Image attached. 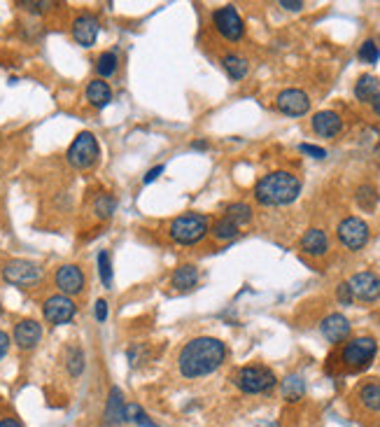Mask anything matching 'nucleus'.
<instances>
[{
	"label": "nucleus",
	"mask_w": 380,
	"mask_h": 427,
	"mask_svg": "<svg viewBox=\"0 0 380 427\" xmlns=\"http://www.w3.org/2000/svg\"><path fill=\"white\" fill-rule=\"evenodd\" d=\"M226 360V346L215 337H196L178 355V369L185 378H203L217 371Z\"/></svg>",
	"instance_id": "f257e3e1"
},
{
	"label": "nucleus",
	"mask_w": 380,
	"mask_h": 427,
	"mask_svg": "<svg viewBox=\"0 0 380 427\" xmlns=\"http://www.w3.org/2000/svg\"><path fill=\"white\" fill-rule=\"evenodd\" d=\"M301 180L290 171H273L257 182L255 196L262 205H287L299 199Z\"/></svg>",
	"instance_id": "f03ea898"
},
{
	"label": "nucleus",
	"mask_w": 380,
	"mask_h": 427,
	"mask_svg": "<svg viewBox=\"0 0 380 427\" xmlns=\"http://www.w3.org/2000/svg\"><path fill=\"white\" fill-rule=\"evenodd\" d=\"M210 234L208 217L199 215V212H185V215L176 217L168 227V236L178 246H196L205 236Z\"/></svg>",
	"instance_id": "7ed1b4c3"
},
{
	"label": "nucleus",
	"mask_w": 380,
	"mask_h": 427,
	"mask_svg": "<svg viewBox=\"0 0 380 427\" xmlns=\"http://www.w3.org/2000/svg\"><path fill=\"white\" fill-rule=\"evenodd\" d=\"M278 383V376L273 369L262 367V364H247L233 373V385L245 395H262L273 390Z\"/></svg>",
	"instance_id": "20e7f679"
},
{
	"label": "nucleus",
	"mask_w": 380,
	"mask_h": 427,
	"mask_svg": "<svg viewBox=\"0 0 380 427\" xmlns=\"http://www.w3.org/2000/svg\"><path fill=\"white\" fill-rule=\"evenodd\" d=\"M98 157H101V148H98L96 136L89 133V131H82L78 138L71 143V148H68V152H66L68 164L78 171L91 169V166L98 162Z\"/></svg>",
	"instance_id": "39448f33"
},
{
	"label": "nucleus",
	"mask_w": 380,
	"mask_h": 427,
	"mask_svg": "<svg viewBox=\"0 0 380 427\" xmlns=\"http://www.w3.org/2000/svg\"><path fill=\"white\" fill-rule=\"evenodd\" d=\"M376 353H378V343L374 337H357L345 343L343 353H341V360H343L348 369L362 371L374 362Z\"/></svg>",
	"instance_id": "423d86ee"
},
{
	"label": "nucleus",
	"mask_w": 380,
	"mask_h": 427,
	"mask_svg": "<svg viewBox=\"0 0 380 427\" xmlns=\"http://www.w3.org/2000/svg\"><path fill=\"white\" fill-rule=\"evenodd\" d=\"M212 24H215L217 33L226 37L229 42H238L243 33H245V24H243L240 14L233 5H224L212 12Z\"/></svg>",
	"instance_id": "0eeeda50"
},
{
	"label": "nucleus",
	"mask_w": 380,
	"mask_h": 427,
	"mask_svg": "<svg viewBox=\"0 0 380 427\" xmlns=\"http://www.w3.org/2000/svg\"><path fill=\"white\" fill-rule=\"evenodd\" d=\"M3 278L10 285H33L42 278V269L30 259H10L3 266Z\"/></svg>",
	"instance_id": "6e6552de"
},
{
	"label": "nucleus",
	"mask_w": 380,
	"mask_h": 427,
	"mask_svg": "<svg viewBox=\"0 0 380 427\" xmlns=\"http://www.w3.org/2000/svg\"><path fill=\"white\" fill-rule=\"evenodd\" d=\"M369 236H371V229L362 217L350 215L338 224V241L343 243L348 250H362L369 243Z\"/></svg>",
	"instance_id": "1a4fd4ad"
},
{
	"label": "nucleus",
	"mask_w": 380,
	"mask_h": 427,
	"mask_svg": "<svg viewBox=\"0 0 380 427\" xmlns=\"http://www.w3.org/2000/svg\"><path fill=\"white\" fill-rule=\"evenodd\" d=\"M75 313H78V306L66 294H54L42 303V315L49 325H68Z\"/></svg>",
	"instance_id": "9d476101"
},
{
	"label": "nucleus",
	"mask_w": 380,
	"mask_h": 427,
	"mask_svg": "<svg viewBox=\"0 0 380 427\" xmlns=\"http://www.w3.org/2000/svg\"><path fill=\"white\" fill-rule=\"evenodd\" d=\"M353 296L360 301H378L380 299V276L374 271H360L348 280Z\"/></svg>",
	"instance_id": "9b49d317"
},
{
	"label": "nucleus",
	"mask_w": 380,
	"mask_h": 427,
	"mask_svg": "<svg viewBox=\"0 0 380 427\" xmlns=\"http://www.w3.org/2000/svg\"><path fill=\"white\" fill-rule=\"evenodd\" d=\"M276 108L287 117H303L310 110V98L301 89H285L276 98Z\"/></svg>",
	"instance_id": "f8f14e48"
},
{
	"label": "nucleus",
	"mask_w": 380,
	"mask_h": 427,
	"mask_svg": "<svg viewBox=\"0 0 380 427\" xmlns=\"http://www.w3.org/2000/svg\"><path fill=\"white\" fill-rule=\"evenodd\" d=\"M54 283L61 289V294L75 296L85 289V273H82V269L78 264H63L56 269Z\"/></svg>",
	"instance_id": "ddd939ff"
},
{
	"label": "nucleus",
	"mask_w": 380,
	"mask_h": 427,
	"mask_svg": "<svg viewBox=\"0 0 380 427\" xmlns=\"http://www.w3.org/2000/svg\"><path fill=\"white\" fill-rule=\"evenodd\" d=\"M98 30H101V24H98L94 14H80V17L73 21V37L82 47H94Z\"/></svg>",
	"instance_id": "4468645a"
},
{
	"label": "nucleus",
	"mask_w": 380,
	"mask_h": 427,
	"mask_svg": "<svg viewBox=\"0 0 380 427\" xmlns=\"http://www.w3.org/2000/svg\"><path fill=\"white\" fill-rule=\"evenodd\" d=\"M42 339V325L37 320H19L17 327H14V343L21 350H33Z\"/></svg>",
	"instance_id": "2eb2a0df"
},
{
	"label": "nucleus",
	"mask_w": 380,
	"mask_h": 427,
	"mask_svg": "<svg viewBox=\"0 0 380 427\" xmlns=\"http://www.w3.org/2000/svg\"><path fill=\"white\" fill-rule=\"evenodd\" d=\"M320 332L329 343H343L350 337V320L341 313H331L320 323Z\"/></svg>",
	"instance_id": "dca6fc26"
},
{
	"label": "nucleus",
	"mask_w": 380,
	"mask_h": 427,
	"mask_svg": "<svg viewBox=\"0 0 380 427\" xmlns=\"http://www.w3.org/2000/svg\"><path fill=\"white\" fill-rule=\"evenodd\" d=\"M313 131L317 136H322V138H336L341 133V128H343V119H341V114H336L333 110H322V112H315L313 114Z\"/></svg>",
	"instance_id": "f3484780"
},
{
	"label": "nucleus",
	"mask_w": 380,
	"mask_h": 427,
	"mask_svg": "<svg viewBox=\"0 0 380 427\" xmlns=\"http://www.w3.org/2000/svg\"><path fill=\"white\" fill-rule=\"evenodd\" d=\"M301 250L310 257H322L329 250V239L322 229H308L306 234L301 236Z\"/></svg>",
	"instance_id": "a211bd4d"
},
{
	"label": "nucleus",
	"mask_w": 380,
	"mask_h": 427,
	"mask_svg": "<svg viewBox=\"0 0 380 427\" xmlns=\"http://www.w3.org/2000/svg\"><path fill=\"white\" fill-rule=\"evenodd\" d=\"M124 409H126V402H124V392L121 387H110V395H108V404H105V423L108 425H119L124 423Z\"/></svg>",
	"instance_id": "6ab92c4d"
},
{
	"label": "nucleus",
	"mask_w": 380,
	"mask_h": 427,
	"mask_svg": "<svg viewBox=\"0 0 380 427\" xmlns=\"http://www.w3.org/2000/svg\"><path fill=\"white\" fill-rule=\"evenodd\" d=\"M199 283V269L194 264H180L171 276V285L180 292H189Z\"/></svg>",
	"instance_id": "aec40b11"
},
{
	"label": "nucleus",
	"mask_w": 380,
	"mask_h": 427,
	"mask_svg": "<svg viewBox=\"0 0 380 427\" xmlns=\"http://www.w3.org/2000/svg\"><path fill=\"white\" fill-rule=\"evenodd\" d=\"M87 101L94 105V108L103 110L105 105H110L112 101V89L105 80H94L87 85Z\"/></svg>",
	"instance_id": "412c9836"
},
{
	"label": "nucleus",
	"mask_w": 380,
	"mask_h": 427,
	"mask_svg": "<svg viewBox=\"0 0 380 427\" xmlns=\"http://www.w3.org/2000/svg\"><path fill=\"white\" fill-rule=\"evenodd\" d=\"M280 392H283V399L285 402H299L303 399V395H306V380H303L299 373H290L283 383H280Z\"/></svg>",
	"instance_id": "4be33fe9"
},
{
	"label": "nucleus",
	"mask_w": 380,
	"mask_h": 427,
	"mask_svg": "<svg viewBox=\"0 0 380 427\" xmlns=\"http://www.w3.org/2000/svg\"><path fill=\"white\" fill-rule=\"evenodd\" d=\"M357 399L367 411L371 414H380V383L376 380H371V383H364L360 387V395H357Z\"/></svg>",
	"instance_id": "5701e85b"
},
{
	"label": "nucleus",
	"mask_w": 380,
	"mask_h": 427,
	"mask_svg": "<svg viewBox=\"0 0 380 427\" xmlns=\"http://www.w3.org/2000/svg\"><path fill=\"white\" fill-rule=\"evenodd\" d=\"M355 96L360 98L362 103H371L376 96H380V82L374 75H362L355 85Z\"/></svg>",
	"instance_id": "b1692460"
},
{
	"label": "nucleus",
	"mask_w": 380,
	"mask_h": 427,
	"mask_svg": "<svg viewBox=\"0 0 380 427\" xmlns=\"http://www.w3.org/2000/svg\"><path fill=\"white\" fill-rule=\"evenodd\" d=\"M222 66H224L226 75H229V78L235 80V82L245 78L247 71H250V64L243 56H238V54H226L222 59Z\"/></svg>",
	"instance_id": "393cba45"
},
{
	"label": "nucleus",
	"mask_w": 380,
	"mask_h": 427,
	"mask_svg": "<svg viewBox=\"0 0 380 427\" xmlns=\"http://www.w3.org/2000/svg\"><path fill=\"white\" fill-rule=\"evenodd\" d=\"M355 201H357V205H360L362 210H367V212L376 210V205H378V189L374 185H360V187H357Z\"/></svg>",
	"instance_id": "a878e982"
},
{
	"label": "nucleus",
	"mask_w": 380,
	"mask_h": 427,
	"mask_svg": "<svg viewBox=\"0 0 380 427\" xmlns=\"http://www.w3.org/2000/svg\"><path fill=\"white\" fill-rule=\"evenodd\" d=\"M224 217H229L231 222L240 229V227L252 222V208H250L247 203H231L229 208H226Z\"/></svg>",
	"instance_id": "bb28decb"
},
{
	"label": "nucleus",
	"mask_w": 380,
	"mask_h": 427,
	"mask_svg": "<svg viewBox=\"0 0 380 427\" xmlns=\"http://www.w3.org/2000/svg\"><path fill=\"white\" fill-rule=\"evenodd\" d=\"M117 66H119V59L115 52H103L96 61V73L101 75V80H108L117 73Z\"/></svg>",
	"instance_id": "cd10ccee"
},
{
	"label": "nucleus",
	"mask_w": 380,
	"mask_h": 427,
	"mask_svg": "<svg viewBox=\"0 0 380 427\" xmlns=\"http://www.w3.org/2000/svg\"><path fill=\"white\" fill-rule=\"evenodd\" d=\"M66 364H68V373H71L73 378H80L82 371H85V353H82V348H78V346L68 348Z\"/></svg>",
	"instance_id": "c85d7f7f"
},
{
	"label": "nucleus",
	"mask_w": 380,
	"mask_h": 427,
	"mask_svg": "<svg viewBox=\"0 0 380 427\" xmlns=\"http://www.w3.org/2000/svg\"><path fill=\"white\" fill-rule=\"evenodd\" d=\"M210 234L215 236L217 241H233L235 236H238V227H235L229 217H222V219H217V222L212 224Z\"/></svg>",
	"instance_id": "c756f323"
},
{
	"label": "nucleus",
	"mask_w": 380,
	"mask_h": 427,
	"mask_svg": "<svg viewBox=\"0 0 380 427\" xmlns=\"http://www.w3.org/2000/svg\"><path fill=\"white\" fill-rule=\"evenodd\" d=\"M115 210H117V201L112 194H101L94 201V212H96L98 219H110L112 215H115Z\"/></svg>",
	"instance_id": "7c9ffc66"
},
{
	"label": "nucleus",
	"mask_w": 380,
	"mask_h": 427,
	"mask_svg": "<svg viewBox=\"0 0 380 427\" xmlns=\"http://www.w3.org/2000/svg\"><path fill=\"white\" fill-rule=\"evenodd\" d=\"M98 276H101V283L105 287H112V262H110L108 250L98 253Z\"/></svg>",
	"instance_id": "2f4dec72"
},
{
	"label": "nucleus",
	"mask_w": 380,
	"mask_h": 427,
	"mask_svg": "<svg viewBox=\"0 0 380 427\" xmlns=\"http://www.w3.org/2000/svg\"><path fill=\"white\" fill-rule=\"evenodd\" d=\"M378 59H380L378 44H376L374 40L362 42V47H360V61H364V64H378Z\"/></svg>",
	"instance_id": "473e14b6"
},
{
	"label": "nucleus",
	"mask_w": 380,
	"mask_h": 427,
	"mask_svg": "<svg viewBox=\"0 0 380 427\" xmlns=\"http://www.w3.org/2000/svg\"><path fill=\"white\" fill-rule=\"evenodd\" d=\"M336 296H338V301L343 303V306H350V303L355 301L353 289H350V285H348V283H341V285L336 287Z\"/></svg>",
	"instance_id": "72a5a7b5"
},
{
	"label": "nucleus",
	"mask_w": 380,
	"mask_h": 427,
	"mask_svg": "<svg viewBox=\"0 0 380 427\" xmlns=\"http://www.w3.org/2000/svg\"><path fill=\"white\" fill-rule=\"evenodd\" d=\"M299 150L303 152V155H310L313 159H324L326 157V150L324 148H317V145H310V143H301Z\"/></svg>",
	"instance_id": "f704fd0d"
},
{
	"label": "nucleus",
	"mask_w": 380,
	"mask_h": 427,
	"mask_svg": "<svg viewBox=\"0 0 380 427\" xmlns=\"http://www.w3.org/2000/svg\"><path fill=\"white\" fill-rule=\"evenodd\" d=\"M94 311H96V320H98V323H105V320H108V315H110V311H108V301H105V299H98Z\"/></svg>",
	"instance_id": "c9c22d12"
},
{
	"label": "nucleus",
	"mask_w": 380,
	"mask_h": 427,
	"mask_svg": "<svg viewBox=\"0 0 380 427\" xmlns=\"http://www.w3.org/2000/svg\"><path fill=\"white\" fill-rule=\"evenodd\" d=\"M283 10H287V12H299V10H303V3L301 0H280L278 3Z\"/></svg>",
	"instance_id": "e433bc0d"
},
{
	"label": "nucleus",
	"mask_w": 380,
	"mask_h": 427,
	"mask_svg": "<svg viewBox=\"0 0 380 427\" xmlns=\"http://www.w3.org/2000/svg\"><path fill=\"white\" fill-rule=\"evenodd\" d=\"M7 350H10V334L0 330V360L7 355Z\"/></svg>",
	"instance_id": "4c0bfd02"
},
{
	"label": "nucleus",
	"mask_w": 380,
	"mask_h": 427,
	"mask_svg": "<svg viewBox=\"0 0 380 427\" xmlns=\"http://www.w3.org/2000/svg\"><path fill=\"white\" fill-rule=\"evenodd\" d=\"M161 173H164V164H161V166H154V169H149V171H147V175H145V178H142V182H145V185H149V182H154Z\"/></svg>",
	"instance_id": "58836bf2"
},
{
	"label": "nucleus",
	"mask_w": 380,
	"mask_h": 427,
	"mask_svg": "<svg viewBox=\"0 0 380 427\" xmlns=\"http://www.w3.org/2000/svg\"><path fill=\"white\" fill-rule=\"evenodd\" d=\"M133 423H138L140 427H159L157 423H152V421H149V416L145 414V411H140V414H138V418H135Z\"/></svg>",
	"instance_id": "ea45409f"
},
{
	"label": "nucleus",
	"mask_w": 380,
	"mask_h": 427,
	"mask_svg": "<svg viewBox=\"0 0 380 427\" xmlns=\"http://www.w3.org/2000/svg\"><path fill=\"white\" fill-rule=\"evenodd\" d=\"M26 10H35V12H44L47 7H51V3H21Z\"/></svg>",
	"instance_id": "a19ab883"
},
{
	"label": "nucleus",
	"mask_w": 380,
	"mask_h": 427,
	"mask_svg": "<svg viewBox=\"0 0 380 427\" xmlns=\"http://www.w3.org/2000/svg\"><path fill=\"white\" fill-rule=\"evenodd\" d=\"M0 427H24L17 418H0Z\"/></svg>",
	"instance_id": "79ce46f5"
},
{
	"label": "nucleus",
	"mask_w": 380,
	"mask_h": 427,
	"mask_svg": "<svg viewBox=\"0 0 380 427\" xmlns=\"http://www.w3.org/2000/svg\"><path fill=\"white\" fill-rule=\"evenodd\" d=\"M371 108H374V112L380 117V96H376L374 101H371Z\"/></svg>",
	"instance_id": "37998d69"
},
{
	"label": "nucleus",
	"mask_w": 380,
	"mask_h": 427,
	"mask_svg": "<svg viewBox=\"0 0 380 427\" xmlns=\"http://www.w3.org/2000/svg\"><path fill=\"white\" fill-rule=\"evenodd\" d=\"M255 427H280L276 421H262L259 425H255Z\"/></svg>",
	"instance_id": "c03bdc74"
},
{
	"label": "nucleus",
	"mask_w": 380,
	"mask_h": 427,
	"mask_svg": "<svg viewBox=\"0 0 380 427\" xmlns=\"http://www.w3.org/2000/svg\"><path fill=\"white\" fill-rule=\"evenodd\" d=\"M192 148H194V150H205V148H208V145H205V143H194Z\"/></svg>",
	"instance_id": "a18cd8bd"
}]
</instances>
